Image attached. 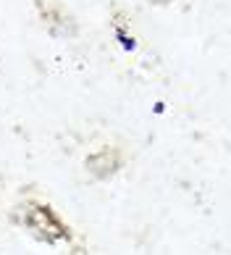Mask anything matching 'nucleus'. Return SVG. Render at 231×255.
<instances>
[{
  "label": "nucleus",
  "instance_id": "20e7f679",
  "mask_svg": "<svg viewBox=\"0 0 231 255\" xmlns=\"http://www.w3.org/2000/svg\"><path fill=\"white\" fill-rule=\"evenodd\" d=\"M116 37H118V42H121V48H123V50H134V48H137L134 37L126 34V29H116Z\"/></svg>",
  "mask_w": 231,
  "mask_h": 255
},
{
  "label": "nucleus",
  "instance_id": "f03ea898",
  "mask_svg": "<svg viewBox=\"0 0 231 255\" xmlns=\"http://www.w3.org/2000/svg\"><path fill=\"white\" fill-rule=\"evenodd\" d=\"M123 163H126V155H123V150L116 147V145L98 147L95 153H90L84 158L87 174H90L92 179H98V182H108V179H113L123 168Z\"/></svg>",
  "mask_w": 231,
  "mask_h": 255
},
{
  "label": "nucleus",
  "instance_id": "7ed1b4c3",
  "mask_svg": "<svg viewBox=\"0 0 231 255\" xmlns=\"http://www.w3.org/2000/svg\"><path fill=\"white\" fill-rule=\"evenodd\" d=\"M34 8L40 13L42 24L55 37H74L76 34V18L58 3V0H34Z\"/></svg>",
  "mask_w": 231,
  "mask_h": 255
},
{
  "label": "nucleus",
  "instance_id": "39448f33",
  "mask_svg": "<svg viewBox=\"0 0 231 255\" xmlns=\"http://www.w3.org/2000/svg\"><path fill=\"white\" fill-rule=\"evenodd\" d=\"M152 5H168V3H173V0H150Z\"/></svg>",
  "mask_w": 231,
  "mask_h": 255
},
{
  "label": "nucleus",
  "instance_id": "f257e3e1",
  "mask_svg": "<svg viewBox=\"0 0 231 255\" xmlns=\"http://www.w3.org/2000/svg\"><path fill=\"white\" fill-rule=\"evenodd\" d=\"M18 224L29 232V237L42 245H63L74 242V232L66 224L50 203L42 200H26L18 208Z\"/></svg>",
  "mask_w": 231,
  "mask_h": 255
}]
</instances>
